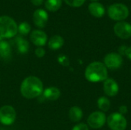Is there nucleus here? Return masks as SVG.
I'll list each match as a JSON object with an SVG mask.
<instances>
[{"label": "nucleus", "mask_w": 131, "mask_h": 130, "mask_svg": "<svg viewBox=\"0 0 131 130\" xmlns=\"http://www.w3.org/2000/svg\"><path fill=\"white\" fill-rule=\"evenodd\" d=\"M43 83L35 76L26 77L21 83L20 92L26 99H34L38 97L43 93Z\"/></svg>", "instance_id": "obj_1"}, {"label": "nucleus", "mask_w": 131, "mask_h": 130, "mask_svg": "<svg viewBox=\"0 0 131 130\" xmlns=\"http://www.w3.org/2000/svg\"><path fill=\"white\" fill-rule=\"evenodd\" d=\"M84 76L87 80L91 83H98L108 78V71L104 63L94 61L88 65L85 69Z\"/></svg>", "instance_id": "obj_2"}, {"label": "nucleus", "mask_w": 131, "mask_h": 130, "mask_svg": "<svg viewBox=\"0 0 131 130\" xmlns=\"http://www.w3.org/2000/svg\"><path fill=\"white\" fill-rule=\"evenodd\" d=\"M18 33V25L15 21L8 16L2 15L0 17V35L3 38H11L15 37Z\"/></svg>", "instance_id": "obj_3"}, {"label": "nucleus", "mask_w": 131, "mask_h": 130, "mask_svg": "<svg viewBox=\"0 0 131 130\" xmlns=\"http://www.w3.org/2000/svg\"><path fill=\"white\" fill-rule=\"evenodd\" d=\"M107 14L112 20L122 21L129 16V9L122 3H114L109 6Z\"/></svg>", "instance_id": "obj_4"}, {"label": "nucleus", "mask_w": 131, "mask_h": 130, "mask_svg": "<svg viewBox=\"0 0 131 130\" xmlns=\"http://www.w3.org/2000/svg\"><path fill=\"white\" fill-rule=\"evenodd\" d=\"M107 123L111 130H125L127 126L126 118L120 113H111L107 118Z\"/></svg>", "instance_id": "obj_5"}, {"label": "nucleus", "mask_w": 131, "mask_h": 130, "mask_svg": "<svg viewBox=\"0 0 131 130\" xmlns=\"http://www.w3.org/2000/svg\"><path fill=\"white\" fill-rule=\"evenodd\" d=\"M16 119V111L10 105H5L0 108V123L5 126L14 123Z\"/></svg>", "instance_id": "obj_6"}, {"label": "nucleus", "mask_w": 131, "mask_h": 130, "mask_svg": "<svg viewBox=\"0 0 131 130\" xmlns=\"http://www.w3.org/2000/svg\"><path fill=\"white\" fill-rule=\"evenodd\" d=\"M88 126L94 129H98L103 127L107 123V116L101 111H95L90 114L87 120Z\"/></svg>", "instance_id": "obj_7"}, {"label": "nucleus", "mask_w": 131, "mask_h": 130, "mask_svg": "<svg viewBox=\"0 0 131 130\" xmlns=\"http://www.w3.org/2000/svg\"><path fill=\"white\" fill-rule=\"evenodd\" d=\"M122 56L115 52H111L107 54L104 58V64L107 68L111 70H117L120 68L123 64Z\"/></svg>", "instance_id": "obj_8"}, {"label": "nucleus", "mask_w": 131, "mask_h": 130, "mask_svg": "<svg viewBox=\"0 0 131 130\" xmlns=\"http://www.w3.org/2000/svg\"><path fill=\"white\" fill-rule=\"evenodd\" d=\"M115 34L121 39H128L131 37V25L124 21L117 22L114 26Z\"/></svg>", "instance_id": "obj_9"}, {"label": "nucleus", "mask_w": 131, "mask_h": 130, "mask_svg": "<svg viewBox=\"0 0 131 130\" xmlns=\"http://www.w3.org/2000/svg\"><path fill=\"white\" fill-rule=\"evenodd\" d=\"M30 40L35 45L38 47H42L46 44L48 36L46 33L41 30H34L30 34Z\"/></svg>", "instance_id": "obj_10"}, {"label": "nucleus", "mask_w": 131, "mask_h": 130, "mask_svg": "<svg viewBox=\"0 0 131 130\" xmlns=\"http://www.w3.org/2000/svg\"><path fill=\"white\" fill-rule=\"evenodd\" d=\"M48 21V12L41 8L37 9L33 14V21L34 24L38 28H44Z\"/></svg>", "instance_id": "obj_11"}, {"label": "nucleus", "mask_w": 131, "mask_h": 130, "mask_svg": "<svg viewBox=\"0 0 131 130\" xmlns=\"http://www.w3.org/2000/svg\"><path fill=\"white\" fill-rule=\"evenodd\" d=\"M104 92L108 97H114L119 92V86L115 80L107 78L104 81Z\"/></svg>", "instance_id": "obj_12"}, {"label": "nucleus", "mask_w": 131, "mask_h": 130, "mask_svg": "<svg viewBox=\"0 0 131 130\" xmlns=\"http://www.w3.org/2000/svg\"><path fill=\"white\" fill-rule=\"evenodd\" d=\"M88 11L91 15L95 18H101L105 14V8L104 6L97 2H91L88 5Z\"/></svg>", "instance_id": "obj_13"}, {"label": "nucleus", "mask_w": 131, "mask_h": 130, "mask_svg": "<svg viewBox=\"0 0 131 130\" xmlns=\"http://www.w3.org/2000/svg\"><path fill=\"white\" fill-rule=\"evenodd\" d=\"M61 90L56 87H50L43 91V97L45 99L51 101H55L61 97Z\"/></svg>", "instance_id": "obj_14"}, {"label": "nucleus", "mask_w": 131, "mask_h": 130, "mask_svg": "<svg viewBox=\"0 0 131 130\" xmlns=\"http://www.w3.org/2000/svg\"><path fill=\"white\" fill-rule=\"evenodd\" d=\"M0 57L5 61H8L12 57L11 45L8 41L4 40L0 42Z\"/></svg>", "instance_id": "obj_15"}, {"label": "nucleus", "mask_w": 131, "mask_h": 130, "mask_svg": "<svg viewBox=\"0 0 131 130\" xmlns=\"http://www.w3.org/2000/svg\"><path fill=\"white\" fill-rule=\"evenodd\" d=\"M64 41L61 36L53 35L52 37L50 38L48 42V46L51 50L55 51V50L60 49L64 45Z\"/></svg>", "instance_id": "obj_16"}, {"label": "nucleus", "mask_w": 131, "mask_h": 130, "mask_svg": "<svg viewBox=\"0 0 131 130\" xmlns=\"http://www.w3.org/2000/svg\"><path fill=\"white\" fill-rule=\"evenodd\" d=\"M83 111L78 107H72L68 112V116L72 122H79L83 117Z\"/></svg>", "instance_id": "obj_17"}, {"label": "nucleus", "mask_w": 131, "mask_h": 130, "mask_svg": "<svg viewBox=\"0 0 131 130\" xmlns=\"http://www.w3.org/2000/svg\"><path fill=\"white\" fill-rule=\"evenodd\" d=\"M15 43L18 51L20 54H26L28 51L29 43L26 39L23 38L22 37H17L15 39Z\"/></svg>", "instance_id": "obj_18"}, {"label": "nucleus", "mask_w": 131, "mask_h": 130, "mask_svg": "<svg viewBox=\"0 0 131 130\" xmlns=\"http://www.w3.org/2000/svg\"><path fill=\"white\" fill-rule=\"evenodd\" d=\"M97 107L101 112H107L111 108V101L106 97H101L97 100Z\"/></svg>", "instance_id": "obj_19"}, {"label": "nucleus", "mask_w": 131, "mask_h": 130, "mask_svg": "<svg viewBox=\"0 0 131 130\" xmlns=\"http://www.w3.org/2000/svg\"><path fill=\"white\" fill-rule=\"evenodd\" d=\"M45 5L49 11H56L61 7L62 0H46Z\"/></svg>", "instance_id": "obj_20"}, {"label": "nucleus", "mask_w": 131, "mask_h": 130, "mask_svg": "<svg viewBox=\"0 0 131 130\" xmlns=\"http://www.w3.org/2000/svg\"><path fill=\"white\" fill-rule=\"evenodd\" d=\"M31 31V25L27 21L21 22L18 26V32H19L21 35H27Z\"/></svg>", "instance_id": "obj_21"}, {"label": "nucleus", "mask_w": 131, "mask_h": 130, "mask_svg": "<svg viewBox=\"0 0 131 130\" xmlns=\"http://www.w3.org/2000/svg\"><path fill=\"white\" fill-rule=\"evenodd\" d=\"M64 1L69 6L78 8V7L83 5L86 0H64Z\"/></svg>", "instance_id": "obj_22"}, {"label": "nucleus", "mask_w": 131, "mask_h": 130, "mask_svg": "<svg viewBox=\"0 0 131 130\" xmlns=\"http://www.w3.org/2000/svg\"><path fill=\"white\" fill-rule=\"evenodd\" d=\"M58 61L60 64H61L64 67H67L70 64L68 57L64 54H60L58 57Z\"/></svg>", "instance_id": "obj_23"}, {"label": "nucleus", "mask_w": 131, "mask_h": 130, "mask_svg": "<svg viewBox=\"0 0 131 130\" xmlns=\"http://www.w3.org/2000/svg\"><path fill=\"white\" fill-rule=\"evenodd\" d=\"M35 54L36 57L41 58V57H43L45 55V50L41 48V47H38L35 49Z\"/></svg>", "instance_id": "obj_24"}, {"label": "nucleus", "mask_w": 131, "mask_h": 130, "mask_svg": "<svg viewBox=\"0 0 131 130\" xmlns=\"http://www.w3.org/2000/svg\"><path fill=\"white\" fill-rule=\"evenodd\" d=\"M72 130H89V128H88V126L87 124L81 123L75 125L72 128Z\"/></svg>", "instance_id": "obj_25"}, {"label": "nucleus", "mask_w": 131, "mask_h": 130, "mask_svg": "<svg viewBox=\"0 0 131 130\" xmlns=\"http://www.w3.org/2000/svg\"><path fill=\"white\" fill-rule=\"evenodd\" d=\"M127 46L126 45H121L118 48V54H120L121 56H125V53H126V51H127Z\"/></svg>", "instance_id": "obj_26"}, {"label": "nucleus", "mask_w": 131, "mask_h": 130, "mask_svg": "<svg viewBox=\"0 0 131 130\" xmlns=\"http://www.w3.org/2000/svg\"><path fill=\"white\" fill-rule=\"evenodd\" d=\"M127 111H128V108H127V107L125 106V105H122V106H121V107H119V113H120L121 114H122V115L126 114V113H127Z\"/></svg>", "instance_id": "obj_27"}, {"label": "nucleus", "mask_w": 131, "mask_h": 130, "mask_svg": "<svg viewBox=\"0 0 131 130\" xmlns=\"http://www.w3.org/2000/svg\"><path fill=\"white\" fill-rule=\"evenodd\" d=\"M43 2H44V0H31V2L35 6L41 5L43 3Z\"/></svg>", "instance_id": "obj_28"}, {"label": "nucleus", "mask_w": 131, "mask_h": 130, "mask_svg": "<svg viewBox=\"0 0 131 130\" xmlns=\"http://www.w3.org/2000/svg\"><path fill=\"white\" fill-rule=\"evenodd\" d=\"M125 56H127V57L131 61V47H127L125 53Z\"/></svg>", "instance_id": "obj_29"}, {"label": "nucleus", "mask_w": 131, "mask_h": 130, "mask_svg": "<svg viewBox=\"0 0 131 130\" xmlns=\"http://www.w3.org/2000/svg\"><path fill=\"white\" fill-rule=\"evenodd\" d=\"M3 41V38L0 35V42H1V41Z\"/></svg>", "instance_id": "obj_30"}, {"label": "nucleus", "mask_w": 131, "mask_h": 130, "mask_svg": "<svg viewBox=\"0 0 131 130\" xmlns=\"http://www.w3.org/2000/svg\"><path fill=\"white\" fill-rule=\"evenodd\" d=\"M91 1H94V2H96V1H97V0H91Z\"/></svg>", "instance_id": "obj_31"}, {"label": "nucleus", "mask_w": 131, "mask_h": 130, "mask_svg": "<svg viewBox=\"0 0 131 130\" xmlns=\"http://www.w3.org/2000/svg\"><path fill=\"white\" fill-rule=\"evenodd\" d=\"M130 8H131V6H130Z\"/></svg>", "instance_id": "obj_32"}]
</instances>
